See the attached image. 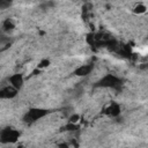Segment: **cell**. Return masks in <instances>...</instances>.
<instances>
[{
	"instance_id": "6da1fadb",
	"label": "cell",
	"mask_w": 148,
	"mask_h": 148,
	"mask_svg": "<svg viewBox=\"0 0 148 148\" xmlns=\"http://www.w3.org/2000/svg\"><path fill=\"white\" fill-rule=\"evenodd\" d=\"M121 84V80L113 75V74H106L103 77H101L95 84L94 87L96 88H112V89H118Z\"/></svg>"
},
{
	"instance_id": "7a4b0ae2",
	"label": "cell",
	"mask_w": 148,
	"mask_h": 148,
	"mask_svg": "<svg viewBox=\"0 0 148 148\" xmlns=\"http://www.w3.org/2000/svg\"><path fill=\"white\" fill-rule=\"evenodd\" d=\"M49 113V111L46 109H42V108H31L29 109L24 116H23V121L27 124H34L37 120L44 118L46 114Z\"/></svg>"
},
{
	"instance_id": "3957f363",
	"label": "cell",
	"mask_w": 148,
	"mask_h": 148,
	"mask_svg": "<svg viewBox=\"0 0 148 148\" xmlns=\"http://www.w3.org/2000/svg\"><path fill=\"white\" fill-rule=\"evenodd\" d=\"M20 138V132L12 127H5L0 133V141L2 143H15Z\"/></svg>"
},
{
	"instance_id": "277c9868",
	"label": "cell",
	"mask_w": 148,
	"mask_h": 148,
	"mask_svg": "<svg viewBox=\"0 0 148 148\" xmlns=\"http://www.w3.org/2000/svg\"><path fill=\"white\" fill-rule=\"evenodd\" d=\"M17 92H18V90L15 89L14 87H12L10 84L3 86L0 89V97L2 99H12V98H14L17 95Z\"/></svg>"
},
{
	"instance_id": "5b68a950",
	"label": "cell",
	"mask_w": 148,
	"mask_h": 148,
	"mask_svg": "<svg viewBox=\"0 0 148 148\" xmlns=\"http://www.w3.org/2000/svg\"><path fill=\"white\" fill-rule=\"evenodd\" d=\"M8 82L12 87H14L15 89L20 90L24 83V79H23V75L20 74V73H16V74H13L8 77Z\"/></svg>"
},
{
	"instance_id": "8992f818",
	"label": "cell",
	"mask_w": 148,
	"mask_h": 148,
	"mask_svg": "<svg viewBox=\"0 0 148 148\" xmlns=\"http://www.w3.org/2000/svg\"><path fill=\"white\" fill-rule=\"evenodd\" d=\"M105 114L111 117V118H118L120 116V112H121V109H120V105L118 103H111L110 105L106 106L105 109Z\"/></svg>"
},
{
	"instance_id": "52a82bcc",
	"label": "cell",
	"mask_w": 148,
	"mask_h": 148,
	"mask_svg": "<svg viewBox=\"0 0 148 148\" xmlns=\"http://www.w3.org/2000/svg\"><path fill=\"white\" fill-rule=\"evenodd\" d=\"M92 68H94L92 64H84V65H81L77 68H75L73 74L75 76H87V75H89L91 73Z\"/></svg>"
},
{
	"instance_id": "ba28073f",
	"label": "cell",
	"mask_w": 148,
	"mask_h": 148,
	"mask_svg": "<svg viewBox=\"0 0 148 148\" xmlns=\"http://www.w3.org/2000/svg\"><path fill=\"white\" fill-rule=\"evenodd\" d=\"M1 28H2V31L3 32H9V31H12V30H14V28H15V24H14V22L12 21V18H6L2 23H1Z\"/></svg>"
},
{
	"instance_id": "9c48e42d",
	"label": "cell",
	"mask_w": 148,
	"mask_h": 148,
	"mask_svg": "<svg viewBox=\"0 0 148 148\" xmlns=\"http://www.w3.org/2000/svg\"><path fill=\"white\" fill-rule=\"evenodd\" d=\"M146 10H147V7L143 3H138L133 9V12L135 14H143V13H146Z\"/></svg>"
},
{
	"instance_id": "30bf717a",
	"label": "cell",
	"mask_w": 148,
	"mask_h": 148,
	"mask_svg": "<svg viewBox=\"0 0 148 148\" xmlns=\"http://www.w3.org/2000/svg\"><path fill=\"white\" fill-rule=\"evenodd\" d=\"M76 130H79V126L76 124H73V123L67 121V124L64 126V131H66V132H74Z\"/></svg>"
},
{
	"instance_id": "8fae6325",
	"label": "cell",
	"mask_w": 148,
	"mask_h": 148,
	"mask_svg": "<svg viewBox=\"0 0 148 148\" xmlns=\"http://www.w3.org/2000/svg\"><path fill=\"white\" fill-rule=\"evenodd\" d=\"M79 119H80V114H77V113H72V114L69 116V118H68V123L76 124V123L79 121Z\"/></svg>"
},
{
	"instance_id": "7c38bea8",
	"label": "cell",
	"mask_w": 148,
	"mask_h": 148,
	"mask_svg": "<svg viewBox=\"0 0 148 148\" xmlns=\"http://www.w3.org/2000/svg\"><path fill=\"white\" fill-rule=\"evenodd\" d=\"M9 6H12V2L6 1V0H1V1H0V9H6V8H9Z\"/></svg>"
},
{
	"instance_id": "4fadbf2b",
	"label": "cell",
	"mask_w": 148,
	"mask_h": 148,
	"mask_svg": "<svg viewBox=\"0 0 148 148\" xmlns=\"http://www.w3.org/2000/svg\"><path fill=\"white\" fill-rule=\"evenodd\" d=\"M53 6H54V2H52V1L43 2V3L40 5V7H42V8H44V9H47V8H50V7H53Z\"/></svg>"
},
{
	"instance_id": "5bb4252c",
	"label": "cell",
	"mask_w": 148,
	"mask_h": 148,
	"mask_svg": "<svg viewBox=\"0 0 148 148\" xmlns=\"http://www.w3.org/2000/svg\"><path fill=\"white\" fill-rule=\"evenodd\" d=\"M49 65H50V60H49V59H43V60L39 62L38 67H39V68H43V67H47Z\"/></svg>"
},
{
	"instance_id": "9a60e30c",
	"label": "cell",
	"mask_w": 148,
	"mask_h": 148,
	"mask_svg": "<svg viewBox=\"0 0 148 148\" xmlns=\"http://www.w3.org/2000/svg\"><path fill=\"white\" fill-rule=\"evenodd\" d=\"M58 148H69V145L67 142H61V143H58Z\"/></svg>"
}]
</instances>
